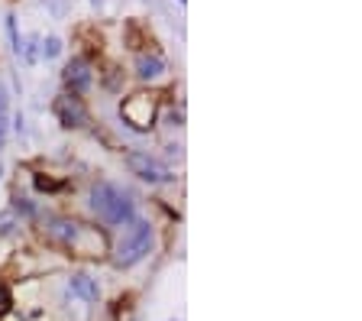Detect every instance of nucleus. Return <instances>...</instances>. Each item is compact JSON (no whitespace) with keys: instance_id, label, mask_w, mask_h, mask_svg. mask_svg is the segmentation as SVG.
I'll use <instances>...</instances> for the list:
<instances>
[{"instance_id":"obj_12","label":"nucleus","mask_w":362,"mask_h":321,"mask_svg":"<svg viewBox=\"0 0 362 321\" xmlns=\"http://www.w3.org/2000/svg\"><path fill=\"white\" fill-rule=\"evenodd\" d=\"M20 227H23V221L16 218L13 211H4V214H0V237H4V240L16 237V234H20Z\"/></svg>"},{"instance_id":"obj_2","label":"nucleus","mask_w":362,"mask_h":321,"mask_svg":"<svg viewBox=\"0 0 362 321\" xmlns=\"http://www.w3.org/2000/svg\"><path fill=\"white\" fill-rule=\"evenodd\" d=\"M152 247H156V227H152V221L136 218L129 227H123L120 240L110 247L113 269H133L136 263H143L149 257Z\"/></svg>"},{"instance_id":"obj_10","label":"nucleus","mask_w":362,"mask_h":321,"mask_svg":"<svg viewBox=\"0 0 362 321\" xmlns=\"http://www.w3.org/2000/svg\"><path fill=\"white\" fill-rule=\"evenodd\" d=\"M39 46H42V36L33 33V36L23 39V49H20V59H26V65H36L39 62Z\"/></svg>"},{"instance_id":"obj_7","label":"nucleus","mask_w":362,"mask_h":321,"mask_svg":"<svg viewBox=\"0 0 362 321\" xmlns=\"http://www.w3.org/2000/svg\"><path fill=\"white\" fill-rule=\"evenodd\" d=\"M65 289L75 302H84V305H98L100 302V283L88 269H71V273L65 276Z\"/></svg>"},{"instance_id":"obj_20","label":"nucleus","mask_w":362,"mask_h":321,"mask_svg":"<svg viewBox=\"0 0 362 321\" xmlns=\"http://www.w3.org/2000/svg\"><path fill=\"white\" fill-rule=\"evenodd\" d=\"M90 4H94V7H100V4H104V0H90Z\"/></svg>"},{"instance_id":"obj_19","label":"nucleus","mask_w":362,"mask_h":321,"mask_svg":"<svg viewBox=\"0 0 362 321\" xmlns=\"http://www.w3.org/2000/svg\"><path fill=\"white\" fill-rule=\"evenodd\" d=\"M4 140H7V133H0V150H4Z\"/></svg>"},{"instance_id":"obj_5","label":"nucleus","mask_w":362,"mask_h":321,"mask_svg":"<svg viewBox=\"0 0 362 321\" xmlns=\"http://www.w3.org/2000/svg\"><path fill=\"white\" fill-rule=\"evenodd\" d=\"M42 237L49 240V244L65 247V250L75 253L84 237V224L75 221V218H68V214H52V218H45V224H42Z\"/></svg>"},{"instance_id":"obj_22","label":"nucleus","mask_w":362,"mask_h":321,"mask_svg":"<svg viewBox=\"0 0 362 321\" xmlns=\"http://www.w3.org/2000/svg\"><path fill=\"white\" fill-rule=\"evenodd\" d=\"M0 176H4V166H0Z\"/></svg>"},{"instance_id":"obj_15","label":"nucleus","mask_w":362,"mask_h":321,"mask_svg":"<svg viewBox=\"0 0 362 321\" xmlns=\"http://www.w3.org/2000/svg\"><path fill=\"white\" fill-rule=\"evenodd\" d=\"M104 88H107V91H120V88H123V72L117 69V65H110V69H107Z\"/></svg>"},{"instance_id":"obj_3","label":"nucleus","mask_w":362,"mask_h":321,"mask_svg":"<svg viewBox=\"0 0 362 321\" xmlns=\"http://www.w3.org/2000/svg\"><path fill=\"white\" fill-rule=\"evenodd\" d=\"M156 114H158V101L146 91L129 94V98L120 101V120L136 133H149L156 127Z\"/></svg>"},{"instance_id":"obj_18","label":"nucleus","mask_w":362,"mask_h":321,"mask_svg":"<svg viewBox=\"0 0 362 321\" xmlns=\"http://www.w3.org/2000/svg\"><path fill=\"white\" fill-rule=\"evenodd\" d=\"M33 182H36V188H42V191H59V188H65L62 182H52V179H42V176H36Z\"/></svg>"},{"instance_id":"obj_6","label":"nucleus","mask_w":362,"mask_h":321,"mask_svg":"<svg viewBox=\"0 0 362 321\" xmlns=\"http://www.w3.org/2000/svg\"><path fill=\"white\" fill-rule=\"evenodd\" d=\"M62 84H65V94H75V98L90 91V84H94V65H90L88 55H75V59L68 62L65 72H62Z\"/></svg>"},{"instance_id":"obj_21","label":"nucleus","mask_w":362,"mask_h":321,"mask_svg":"<svg viewBox=\"0 0 362 321\" xmlns=\"http://www.w3.org/2000/svg\"><path fill=\"white\" fill-rule=\"evenodd\" d=\"M178 4H188V0H178Z\"/></svg>"},{"instance_id":"obj_14","label":"nucleus","mask_w":362,"mask_h":321,"mask_svg":"<svg viewBox=\"0 0 362 321\" xmlns=\"http://www.w3.org/2000/svg\"><path fill=\"white\" fill-rule=\"evenodd\" d=\"M7 120H10V91L4 78H0V133H7Z\"/></svg>"},{"instance_id":"obj_9","label":"nucleus","mask_w":362,"mask_h":321,"mask_svg":"<svg viewBox=\"0 0 362 321\" xmlns=\"http://www.w3.org/2000/svg\"><path fill=\"white\" fill-rule=\"evenodd\" d=\"M133 69H136V78L139 81H158V78H165L168 72V62L162 59L158 52H136V62H133Z\"/></svg>"},{"instance_id":"obj_11","label":"nucleus","mask_w":362,"mask_h":321,"mask_svg":"<svg viewBox=\"0 0 362 321\" xmlns=\"http://www.w3.org/2000/svg\"><path fill=\"white\" fill-rule=\"evenodd\" d=\"M62 52H65V43L59 36H45L42 46H39V59H45V62H55Z\"/></svg>"},{"instance_id":"obj_1","label":"nucleus","mask_w":362,"mask_h":321,"mask_svg":"<svg viewBox=\"0 0 362 321\" xmlns=\"http://www.w3.org/2000/svg\"><path fill=\"white\" fill-rule=\"evenodd\" d=\"M90 214L98 218L104 227H129L136 221V201L127 188H120L117 182H94L88 195Z\"/></svg>"},{"instance_id":"obj_8","label":"nucleus","mask_w":362,"mask_h":321,"mask_svg":"<svg viewBox=\"0 0 362 321\" xmlns=\"http://www.w3.org/2000/svg\"><path fill=\"white\" fill-rule=\"evenodd\" d=\"M52 111H55V117H59V123L68 127V130H78V127L88 123V107H84V101L75 98V94H59Z\"/></svg>"},{"instance_id":"obj_17","label":"nucleus","mask_w":362,"mask_h":321,"mask_svg":"<svg viewBox=\"0 0 362 321\" xmlns=\"http://www.w3.org/2000/svg\"><path fill=\"white\" fill-rule=\"evenodd\" d=\"M10 308H13V298H10V289H7V283L0 279V315H7Z\"/></svg>"},{"instance_id":"obj_4","label":"nucleus","mask_w":362,"mask_h":321,"mask_svg":"<svg viewBox=\"0 0 362 321\" xmlns=\"http://www.w3.org/2000/svg\"><path fill=\"white\" fill-rule=\"evenodd\" d=\"M123 162H127V169L133 172L136 179H143V182L149 185H168L175 182V172L165 166V162H158L156 156H149L146 150H129L127 156H123Z\"/></svg>"},{"instance_id":"obj_13","label":"nucleus","mask_w":362,"mask_h":321,"mask_svg":"<svg viewBox=\"0 0 362 321\" xmlns=\"http://www.w3.org/2000/svg\"><path fill=\"white\" fill-rule=\"evenodd\" d=\"M4 26H7V36H10V49H13V52L20 55V49H23V36H20V30H16V13H7V16H4Z\"/></svg>"},{"instance_id":"obj_16","label":"nucleus","mask_w":362,"mask_h":321,"mask_svg":"<svg viewBox=\"0 0 362 321\" xmlns=\"http://www.w3.org/2000/svg\"><path fill=\"white\" fill-rule=\"evenodd\" d=\"M165 127H185V111L181 107H168L165 111Z\"/></svg>"}]
</instances>
